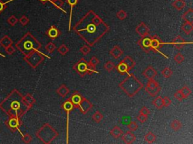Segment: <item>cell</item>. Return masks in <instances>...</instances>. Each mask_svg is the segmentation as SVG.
Listing matches in <instances>:
<instances>
[{"instance_id": "cell-47", "label": "cell", "mask_w": 193, "mask_h": 144, "mask_svg": "<svg viewBox=\"0 0 193 144\" xmlns=\"http://www.w3.org/2000/svg\"><path fill=\"white\" fill-rule=\"evenodd\" d=\"M18 22L23 26H27L29 23V20L27 17L25 16V15H23L20 19H18Z\"/></svg>"}, {"instance_id": "cell-18", "label": "cell", "mask_w": 193, "mask_h": 144, "mask_svg": "<svg viewBox=\"0 0 193 144\" xmlns=\"http://www.w3.org/2000/svg\"><path fill=\"white\" fill-rule=\"evenodd\" d=\"M60 31H59L58 29H57V28L56 26H51L49 29L46 31V35L48 36V38H50L52 40L56 39V38L60 35Z\"/></svg>"}, {"instance_id": "cell-19", "label": "cell", "mask_w": 193, "mask_h": 144, "mask_svg": "<svg viewBox=\"0 0 193 144\" xmlns=\"http://www.w3.org/2000/svg\"><path fill=\"white\" fill-rule=\"evenodd\" d=\"M109 54H110L114 59H119V58L123 55V51H122V48H121L119 46L116 45V46L113 47V48L109 51Z\"/></svg>"}, {"instance_id": "cell-25", "label": "cell", "mask_w": 193, "mask_h": 144, "mask_svg": "<svg viewBox=\"0 0 193 144\" xmlns=\"http://www.w3.org/2000/svg\"><path fill=\"white\" fill-rule=\"evenodd\" d=\"M182 18L185 22H189V23L193 24V9H188L187 11L182 15Z\"/></svg>"}, {"instance_id": "cell-51", "label": "cell", "mask_w": 193, "mask_h": 144, "mask_svg": "<svg viewBox=\"0 0 193 144\" xmlns=\"http://www.w3.org/2000/svg\"><path fill=\"white\" fill-rule=\"evenodd\" d=\"M171 104H172L171 99L169 97L165 96L164 98H163V105H164V107H169Z\"/></svg>"}, {"instance_id": "cell-38", "label": "cell", "mask_w": 193, "mask_h": 144, "mask_svg": "<svg viewBox=\"0 0 193 144\" xmlns=\"http://www.w3.org/2000/svg\"><path fill=\"white\" fill-rule=\"evenodd\" d=\"M57 51H58V53L61 56H65L66 54L69 51V49L66 45L62 44L57 48Z\"/></svg>"}, {"instance_id": "cell-42", "label": "cell", "mask_w": 193, "mask_h": 144, "mask_svg": "<svg viewBox=\"0 0 193 144\" xmlns=\"http://www.w3.org/2000/svg\"><path fill=\"white\" fill-rule=\"evenodd\" d=\"M116 17H118V20H125L127 17H128V14L124 10H120L116 13Z\"/></svg>"}, {"instance_id": "cell-31", "label": "cell", "mask_w": 193, "mask_h": 144, "mask_svg": "<svg viewBox=\"0 0 193 144\" xmlns=\"http://www.w3.org/2000/svg\"><path fill=\"white\" fill-rule=\"evenodd\" d=\"M67 3L69 4L71 9H70V16H69V29L68 30L70 31L71 29V20H72V15H73V8L75 6H76L77 3H78V0H66Z\"/></svg>"}, {"instance_id": "cell-41", "label": "cell", "mask_w": 193, "mask_h": 144, "mask_svg": "<svg viewBox=\"0 0 193 144\" xmlns=\"http://www.w3.org/2000/svg\"><path fill=\"white\" fill-rule=\"evenodd\" d=\"M56 45L53 43V42H49L45 46V50L48 53H52L56 49Z\"/></svg>"}, {"instance_id": "cell-34", "label": "cell", "mask_w": 193, "mask_h": 144, "mask_svg": "<svg viewBox=\"0 0 193 144\" xmlns=\"http://www.w3.org/2000/svg\"><path fill=\"white\" fill-rule=\"evenodd\" d=\"M103 119V115L100 111L94 112L92 115V120L96 123H100Z\"/></svg>"}, {"instance_id": "cell-6", "label": "cell", "mask_w": 193, "mask_h": 144, "mask_svg": "<svg viewBox=\"0 0 193 144\" xmlns=\"http://www.w3.org/2000/svg\"><path fill=\"white\" fill-rule=\"evenodd\" d=\"M73 69L81 77H84L86 74L91 75L94 73H98V71L95 69V68L88 65V62L83 58L76 63L74 66L73 67Z\"/></svg>"}, {"instance_id": "cell-43", "label": "cell", "mask_w": 193, "mask_h": 144, "mask_svg": "<svg viewBox=\"0 0 193 144\" xmlns=\"http://www.w3.org/2000/svg\"><path fill=\"white\" fill-rule=\"evenodd\" d=\"M87 62H88V65L95 68V67L100 63V60H99L98 58L96 57V56H93V57L91 58V60Z\"/></svg>"}, {"instance_id": "cell-54", "label": "cell", "mask_w": 193, "mask_h": 144, "mask_svg": "<svg viewBox=\"0 0 193 144\" xmlns=\"http://www.w3.org/2000/svg\"><path fill=\"white\" fill-rule=\"evenodd\" d=\"M140 114H144V115L148 116L149 114H150V110H149V109L146 107L144 106V107H142L140 108Z\"/></svg>"}, {"instance_id": "cell-53", "label": "cell", "mask_w": 193, "mask_h": 144, "mask_svg": "<svg viewBox=\"0 0 193 144\" xmlns=\"http://www.w3.org/2000/svg\"><path fill=\"white\" fill-rule=\"evenodd\" d=\"M5 51H6V53L8 54V55H12V54L15 52L16 49H15V47H14L12 45H11V46H10V47H7V48L5 49Z\"/></svg>"}, {"instance_id": "cell-57", "label": "cell", "mask_w": 193, "mask_h": 144, "mask_svg": "<svg viewBox=\"0 0 193 144\" xmlns=\"http://www.w3.org/2000/svg\"><path fill=\"white\" fill-rule=\"evenodd\" d=\"M0 56H3V57H5V56H3V55H2V54L0 53Z\"/></svg>"}, {"instance_id": "cell-29", "label": "cell", "mask_w": 193, "mask_h": 144, "mask_svg": "<svg viewBox=\"0 0 193 144\" xmlns=\"http://www.w3.org/2000/svg\"><path fill=\"white\" fill-rule=\"evenodd\" d=\"M24 99L26 104L27 105V106L29 107L30 109L33 107V106L34 105L35 103H36V100H35L34 97L32 96L31 94H27L25 96H24Z\"/></svg>"}, {"instance_id": "cell-3", "label": "cell", "mask_w": 193, "mask_h": 144, "mask_svg": "<svg viewBox=\"0 0 193 144\" xmlns=\"http://www.w3.org/2000/svg\"><path fill=\"white\" fill-rule=\"evenodd\" d=\"M15 47L25 56L34 51H40L42 44L31 33H27L15 44Z\"/></svg>"}, {"instance_id": "cell-7", "label": "cell", "mask_w": 193, "mask_h": 144, "mask_svg": "<svg viewBox=\"0 0 193 144\" xmlns=\"http://www.w3.org/2000/svg\"><path fill=\"white\" fill-rule=\"evenodd\" d=\"M45 57H48V59H50L49 56L42 53L40 51H34V52L30 53L28 55L24 56V60L32 69H35L40 65L42 61H44Z\"/></svg>"}, {"instance_id": "cell-22", "label": "cell", "mask_w": 193, "mask_h": 144, "mask_svg": "<svg viewBox=\"0 0 193 144\" xmlns=\"http://www.w3.org/2000/svg\"><path fill=\"white\" fill-rule=\"evenodd\" d=\"M0 45L1 47H3L4 49L7 48V47H10L11 45H13V41L9 36L4 35L1 39H0Z\"/></svg>"}, {"instance_id": "cell-56", "label": "cell", "mask_w": 193, "mask_h": 144, "mask_svg": "<svg viewBox=\"0 0 193 144\" xmlns=\"http://www.w3.org/2000/svg\"><path fill=\"white\" fill-rule=\"evenodd\" d=\"M55 1H56V0H48V2H50L51 3H52V4H53Z\"/></svg>"}, {"instance_id": "cell-33", "label": "cell", "mask_w": 193, "mask_h": 144, "mask_svg": "<svg viewBox=\"0 0 193 144\" xmlns=\"http://www.w3.org/2000/svg\"><path fill=\"white\" fill-rule=\"evenodd\" d=\"M156 135L151 132L146 133V134L145 135V137H144L145 141H146L148 143H153L156 141Z\"/></svg>"}, {"instance_id": "cell-13", "label": "cell", "mask_w": 193, "mask_h": 144, "mask_svg": "<svg viewBox=\"0 0 193 144\" xmlns=\"http://www.w3.org/2000/svg\"><path fill=\"white\" fill-rule=\"evenodd\" d=\"M135 31L141 38L150 35V29L144 22L140 23L135 28Z\"/></svg>"}, {"instance_id": "cell-37", "label": "cell", "mask_w": 193, "mask_h": 144, "mask_svg": "<svg viewBox=\"0 0 193 144\" xmlns=\"http://www.w3.org/2000/svg\"><path fill=\"white\" fill-rule=\"evenodd\" d=\"M173 60L177 64H182L185 61V57L181 53H177L175 54Z\"/></svg>"}, {"instance_id": "cell-40", "label": "cell", "mask_w": 193, "mask_h": 144, "mask_svg": "<svg viewBox=\"0 0 193 144\" xmlns=\"http://www.w3.org/2000/svg\"><path fill=\"white\" fill-rule=\"evenodd\" d=\"M7 23L9 24L11 26H14L18 23V19L15 16V15H11L7 19Z\"/></svg>"}, {"instance_id": "cell-16", "label": "cell", "mask_w": 193, "mask_h": 144, "mask_svg": "<svg viewBox=\"0 0 193 144\" xmlns=\"http://www.w3.org/2000/svg\"><path fill=\"white\" fill-rule=\"evenodd\" d=\"M186 43H187V42H186L180 35H177L173 38V41L170 44L173 45L176 50L180 51V50H181V49L183 47V46L186 44Z\"/></svg>"}, {"instance_id": "cell-23", "label": "cell", "mask_w": 193, "mask_h": 144, "mask_svg": "<svg viewBox=\"0 0 193 144\" xmlns=\"http://www.w3.org/2000/svg\"><path fill=\"white\" fill-rule=\"evenodd\" d=\"M116 69L119 72V74H122V75L129 74L130 71L128 70V66L126 65L125 63L123 62L122 61H121L120 62L118 63V65L116 66Z\"/></svg>"}, {"instance_id": "cell-1", "label": "cell", "mask_w": 193, "mask_h": 144, "mask_svg": "<svg viewBox=\"0 0 193 144\" xmlns=\"http://www.w3.org/2000/svg\"><path fill=\"white\" fill-rule=\"evenodd\" d=\"M73 29L88 46L93 47L109 32V26L91 10L77 22Z\"/></svg>"}, {"instance_id": "cell-21", "label": "cell", "mask_w": 193, "mask_h": 144, "mask_svg": "<svg viewBox=\"0 0 193 144\" xmlns=\"http://www.w3.org/2000/svg\"><path fill=\"white\" fill-rule=\"evenodd\" d=\"M109 134H110V135H111L113 138L118 139L119 138V137H121V136H122V134H123V131L121 129V128L119 126L115 125L111 130H110Z\"/></svg>"}, {"instance_id": "cell-20", "label": "cell", "mask_w": 193, "mask_h": 144, "mask_svg": "<svg viewBox=\"0 0 193 144\" xmlns=\"http://www.w3.org/2000/svg\"><path fill=\"white\" fill-rule=\"evenodd\" d=\"M82 98L83 97H82V96L80 93H78V92H75L72 95L71 97L69 98H70L71 101L73 102V105H74V107L77 108L78 105H79V103H80V101H82Z\"/></svg>"}, {"instance_id": "cell-35", "label": "cell", "mask_w": 193, "mask_h": 144, "mask_svg": "<svg viewBox=\"0 0 193 144\" xmlns=\"http://www.w3.org/2000/svg\"><path fill=\"white\" fill-rule=\"evenodd\" d=\"M162 75L164 78H170L173 75V71L170 69L169 67H166L162 71Z\"/></svg>"}, {"instance_id": "cell-28", "label": "cell", "mask_w": 193, "mask_h": 144, "mask_svg": "<svg viewBox=\"0 0 193 144\" xmlns=\"http://www.w3.org/2000/svg\"><path fill=\"white\" fill-rule=\"evenodd\" d=\"M152 105L158 109V110H162V108L164 107V105H163V98L162 96H157L155 98L153 99Z\"/></svg>"}, {"instance_id": "cell-4", "label": "cell", "mask_w": 193, "mask_h": 144, "mask_svg": "<svg viewBox=\"0 0 193 144\" xmlns=\"http://www.w3.org/2000/svg\"><path fill=\"white\" fill-rule=\"evenodd\" d=\"M118 87L128 97L133 98L143 88V84L134 74L129 73L128 77L119 83Z\"/></svg>"}, {"instance_id": "cell-50", "label": "cell", "mask_w": 193, "mask_h": 144, "mask_svg": "<svg viewBox=\"0 0 193 144\" xmlns=\"http://www.w3.org/2000/svg\"><path fill=\"white\" fill-rule=\"evenodd\" d=\"M22 136V140L24 141L25 143H29L32 141V137L29 134H20Z\"/></svg>"}, {"instance_id": "cell-52", "label": "cell", "mask_w": 193, "mask_h": 144, "mask_svg": "<svg viewBox=\"0 0 193 144\" xmlns=\"http://www.w3.org/2000/svg\"><path fill=\"white\" fill-rule=\"evenodd\" d=\"M173 96H174L175 98L177 99V100H178L179 101H183V99H184L183 98V96L182 93H181V92H180V90H177V92H176L174 93Z\"/></svg>"}, {"instance_id": "cell-27", "label": "cell", "mask_w": 193, "mask_h": 144, "mask_svg": "<svg viewBox=\"0 0 193 144\" xmlns=\"http://www.w3.org/2000/svg\"><path fill=\"white\" fill-rule=\"evenodd\" d=\"M193 24L189 23V22H185L181 26V29L186 35H190L193 31Z\"/></svg>"}, {"instance_id": "cell-36", "label": "cell", "mask_w": 193, "mask_h": 144, "mask_svg": "<svg viewBox=\"0 0 193 144\" xmlns=\"http://www.w3.org/2000/svg\"><path fill=\"white\" fill-rule=\"evenodd\" d=\"M180 92L182 93L183 96V98H187L189 96L191 95L192 91L187 86H184V87H182V89H180Z\"/></svg>"}, {"instance_id": "cell-49", "label": "cell", "mask_w": 193, "mask_h": 144, "mask_svg": "<svg viewBox=\"0 0 193 144\" xmlns=\"http://www.w3.org/2000/svg\"><path fill=\"white\" fill-rule=\"evenodd\" d=\"M137 119L139 121V123H140L141 124H143L147 121L148 119V116L144 115L142 114H139V115L137 116Z\"/></svg>"}, {"instance_id": "cell-12", "label": "cell", "mask_w": 193, "mask_h": 144, "mask_svg": "<svg viewBox=\"0 0 193 144\" xmlns=\"http://www.w3.org/2000/svg\"><path fill=\"white\" fill-rule=\"evenodd\" d=\"M92 107H93V104H92L89 100H87V98L83 97L77 108L79 109V110H80L82 114H86L90 110L92 109Z\"/></svg>"}, {"instance_id": "cell-11", "label": "cell", "mask_w": 193, "mask_h": 144, "mask_svg": "<svg viewBox=\"0 0 193 144\" xmlns=\"http://www.w3.org/2000/svg\"><path fill=\"white\" fill-rule=\"evenodd\" d=\"M61 107L64 109V111L66 113V143H68V139H69V113L71 110H73L74 108V105H73V102L71 101L70 98H68L66 101H64L61 105Z\"/></svg>"}, {"instance_id": "cell-55", "label": "cell", "mask_w": 193, "mask_h": 144, "mask_svg": "<svg viewBox=\"0 0 193 144\" xmlns=\"http://www.w3.org/2000/svg\"><path fill=\"white\" fill-rule=\"evenodd\" d=\"M40 1V2H42V4H45L46 2H48V0H39Z\"/></svg>"}, {"instance_id": "cell-5", "label": "cell", "mask_w": 193, "mask_h": 144, "mask_svg": "<svg viewBox=\"0 0 193 144\" xmlns=\"http://www.w3.org/2000/svg\"><path fill=\"white\" fill-rule=\"evenodd\" d=\"M58 132L48 123H45L37 131L36 136L43 143L49 144L58 137Z\"/></svg>"}, {"instance_id": "cell-26", "label": "cell", "mask_w": 193, "mask_h": 144, "mask_svg": "<svg viewBox=\"0 0 193 144\" xmlns=\"http://www.w3.org/2000/svg\"><path fill=\"white\" fill-rule=\"evenodd\" d=\"M56 92L60 97L65 98L66 96H67L68 94L69 93V89L66 85L62 84L58 89H57Z\"/></svg>"}, {"instance_id": "cell-17", "label": "cell", "mask_w": 193, "mask_h": 144, "mask_svg": "<svg viewBox=\"0 0 193 144\" xmlns=\"http://www.w3.org/2000/svg\"><path fill=\"white\" fill-rule=\"evenodd\" d=\"M143 75L148 80L154 79L157 75V71L152 66H148L143 72Z\"/></svg>"}, {"instance_id": "cell-10", "label": "cell", "mask_w": 193, "mask_h": 144, "mask_svg": "<svg viewBox=\"0 0 193 144\" xmlns=\"http://www.w3.org/2000/svg\"><path fill=\"white\" fill-rule=\"evenodd\" d=\"M22 125V122L20 120V118L18 117H9V119L6 122V125L8 129H10L11 132H19L20 134V127Z\"/></svg>"}, {"instance_id": "cell-30", "label": "cell", "mask_w": 193, "mask_h": 144, "mask_svg": "<svg viewBox=\"0 0 193 144\" xmlns=\"http://www.w3.org/2000/svg\"><path fill=\"white\" fill-rule=\"evenodd\" d=\"M171 128L174 131V132H178L179 130H180L183 127V124L178 119H174L170 123Z\"/></svg>"}, {"instance_id": "cell-8", "label": "cell", "mask_w": 193, "mask_h": 144, "mask_svg": "<svg viewBox=\"0 0 193 144\" xmlns=\"http://www.w3.org/2000/svg\"><path fill=\"white\" fill-rule=\"evenodd\" d=\"M145 89L150 96L155 97L161 92L162 88L157 81H155L154 79H150L148 80L147 84H146Z\"/></svg>"}, {"instance_id": "cell-44", "label": "cell", "mask_w": 193, "mask_h": 144, "mask_svg": "<svg viewBox=\"0 0 193 144\" xmlns=\"http://www.w3.org/2000/svg\"><path fill=\"white\" fill-rule=\"evenodd\" d=\"M127 127H128L130 131L134 132V131L137 130V128H138V125H137V123H136V122L131 121V122H130V123L127 125Z\"/></svg>"}, {"instance_id": "cell-9", "label": "cell", "mask_w": 193, "mask_h": 144, "mask_svg": "<svg viewBox=\"0 0 193 144\" xmlns=\"http://www.w3.org/2000/svg\"><path fill=\"white\" fill-rule=\"evenodd\" d=\"M164 43H163L162 40L160 39L159 36L154 35L151 36V42H150V50L155 53H158L161 54L162 56H163L164 57H165L166 59H168V56H167L164 53L161 52L160 51V47L162 45L164 44Z\"/></svg>"}, {"instance_id": "cell-32", "label": "cell", "mask_w": 193, "mask_h": 144, "mask_svg": "<svg viewBox=\"0 0 193 144\" xmlns=\"http://www.w3.org/2000/svg\"><path fill=\"white\" fill-rule=\"evenodd\" d=\"M172 6L174 8H176L177 11H181L186 6V2L183 0H175L172 3Z\"/></svg>"}, {"instance_id": "cell-14", "label": "cell", "mask_w": 193, "mask_h": 144, "mask_svg": "<svg viewBox=\"0 0 193 144\" xmlns=\"http://www.w3.org/2000/svg\"><path fill=\"white\" fill-rule=\"evenodd\" d=\"M150 42H151V36L148 35L146 37H143L140 41H138L137 44L141 47L143 51L146 53H149L151 51L150 50Z\"/></svg>"}, {"instance_id": "cell-39", "label": "cell", "mask_w": 193, "mask_h": 144, "mask_svg": "<svg viewBox=\"0 0 193 144\" xmlns=\"http://www.w3.org/2000/svg\"><path fill=\"white\" fill-rule=\"evenodd\" d=\"M103 67H104V69H105V70L107 71H109V72H110V71H112L113 69H115V65L112 61H107L105 62Z\"/></svg>"}, {"instance_id": "cell-24", "label": "cell", "mask_w": 193, "mask_h": 144, "mask_svg": "<svg viewBox=\"0 0 193 144\" xmlns=\"http://www.w3.org/2000/svg\"><path fill=\"white\" fill-rule=\"evenodd\" d=\"M122 61L123 62L125 63L126 65L128 66V70H129L130 71L134 68L135 65H136V62H135L134 60H133V58L130 56H124V58L122 60Z\"/></svg>"}, {"instance_id": "cell-45", "label": "cell", "mask_w": 193, "mask_h": 144, "mask_svg": "<svg viewBox=\"0 0 193 144\" xmlns=\"http://www.w3.org/2000/svg\"><path fill=\"white\" fill-rule=\"evenodd\" d=\"M79 51H80V52L82 53L83 55H85V56H87V54L91 52V47L88 46V45H84V46H82V47H81Z\"/></svg>"}, {"instance_id": "cell-15", "label": "cell", "mask_w": 193, "mask_h": 144, "mask_svg": "<svg viewBox=\"0 0 193 144\" xmlns=\"http://www.w3.org/2000/svg\"><path fill=\"white\" fill-rule=\"evenodd\" d=\"M121 137H122V141L124 143L131 144L136 141V136L133 133V132H131V131H127L125 133L122 134Z\"/></svg>"}, {"instance_id": "cell-2", "label": "cell", "mask_w": 193, "mask_h": 144, "mask_svg": "<svg viewBox=\"0 0 193 144\" xmlns=\"http://www.w3.org/2000/svg\"><path fill=\"white\" fill-rule=\"evenodd\" d=\"M0 109L9 117L18 118H21L30 110L24 101V96L17 89H13L9 95L0 103Z\"/></svg>"}, {"instance_id": "cell-48", "label": "cell", "mask_w": 193, "mask_h": 144, "mask_svg": "<svg viewBox=\"0 0 193 144\" xmlns=\"http://www.w3.org/2000/svg\"><path fill=\"white\" fill-rule=\"evenodd\" d=\"M64 2L63 0H56V1H55V2L53 3V5L54 6H56L57 8L60 9V11H64V13H66V11L62 8V7L64 6Z\"/></svg>"}, {"instance_id": "cell-46", "label": "cell", "mask_w": 193, "mask_h": 144, "mask_svg": "<svg viewBox=\"0 0 193 144\" xmlns=\"http://www.w3.org/2000/svg\"><path fill=\"white\" fill-rule=\"evenodd\" d=\"M12 1H15V0H8V1L5 2H4L3 1H2V0H0V15L6 10V8H7V4L10 3V2H11Z\"/></svg>"}]
</instances>
